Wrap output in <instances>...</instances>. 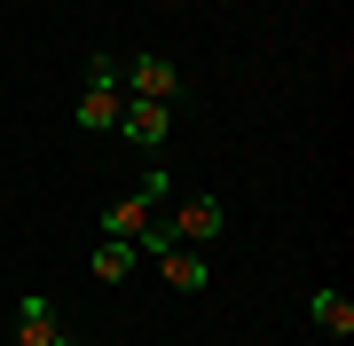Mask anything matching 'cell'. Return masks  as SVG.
<instances>
[{
	"instance_id": "obj_8",
	"label": "cell",
	"mask_w": 354,
	"mask_h": 346,
	"mask_svg": "<svg viewBox=\"0 0 354 346\" xmlns=\"http://www.w3.org/2000/svg\"><path fill=\"white\" fill-rule=\"evenodd\" d=\"M150 220H158V205H150V197L134 189V197H118V205L102 213V236H127V244H134L142 229H150Z\"/></svg>"
},
{
	"instance_id": "obj_3",
	"label": "cell",
	"mask_w": 354,
	"mask_h": 346,
	"mask_svg": "<svg viewBox=\"0 0 354 346\" xmlns=\"http://www.w3.org/2000/svg\"><path fill=\"white\" fill-rule=\"evenodd\" d=\"M221 229H228L221 197H174V213H165V236H174V244H197V252H205Z\"/></svg>"
},
{
	"instance_id": "obj_4",
	"label": "cell",
	"mask_w": 354,
	"mask_h": 346,
	"mask_svg": "<svg viewBox=\"0 0 354 346\" xmlns=\"http://www.w3.org/2000/svg\"><path fill=\"white\" fill-rule=\"evenodd\" d=\"M158 276L174 283V291H213V260H205L197 244H165V252H158Z\"/></svg>"
},
{
	"instance_id": "obj_10",
	"label": "cell",
	"mask_w": 354,
	"mask_h": 346,
	"mask_svg": "<svg viewBox=\"0 0 354 346\" xmlns=\"http://www.w3.org/2000/svg\"><path fill=\"white\" fill-rule=\"evenodd\" d=\"M142 197H150V205H174V173H165L158 157H150V173H142Z\"/></svg>"
},
{
	"instance_id": "obj_9",
	"label": "cell",
	"mask_w": 354,
	"mask_h": 346,
	"mask_svg": "<svg viewBox=\"0 0 354 346\" xmlns=\"http://www.w3.org/2000/svg\"><path fill=\"white\" fill-rule=\"evenodd\" d=\"M134 260H142V252H134V244H127V236H102V244H95V260H87V268H95V283H127V276H134Z\"/></svg>"
},
{
	"instance_id": "obj_2",
	"label": "cell",
	"mask_w": 354,
	"mask_h": 346,
	"mask_svg": "<svg viewBox=\"0 0 354 346\" xmlns=\"http://www.w3.org/2000/svg\"><path fill=\"white\" fill-rule=\"evenodd\" d=\"M165 134H174V103H142V95H127V110H118V142L142 150V157H158Z\"/></svg>"
},
{
	"instance_id": "obj_1",
	"label": "cell",
	"mask_w": 354,
	"mask_h": 346,
	"mask_svg": "<svg viewBox=\"0 0 354 346\" xmlns=\"http://www.w3.org/2000/svg\"><path fill=\"white\" fill-rule=\"evenodd\" d=\"M118 87L142 95V103H181V95H189V71H181L174 55L142 48V55H118Z\"/></svg>"
},
{
	"instance_id": "obj_5",
	"label": "cell",
	"mask_w": 354,
	"mask_h": 346,
	"mask_svg": "<svg viewBox=\"0 0 354 346\" xmlns=\"http://www.w3.org/2000/svg\"><path fill=\"white\" fill-rule=\"evenodd\" d=\"M118 110H127V95H118V87H79L71 126H79V134H118Z\"/></svg>"
},
{
	"instance_id": "obj_6",
	"label": "cell",
	"mask_w": 354,
	"mask_h": 346,
	"mask_svg": "<svg viewBox=\"0 0 354 346\" xmlns=\"http://www.w3.org/2000/svg\"><path fill=\"white\" fill-rule=\"evenodd\" d=\"M307 323H315L323 338H354V299L323 283V291H307Z\"/></svg>"
},
{
	"instance_id": "obj_11",
	"label": "cell",
	"mask_w": 354,
	"mask_h": 346,
	"mask_svg": "<svg viewBox=\"0 0 354 346\" xmlns=\"http://www.w3.org/2000/svg\"><path fill=\"white\" fill-rule=\"evenodd\" d=\"M55 346H87V338H79V331H55Z\"/></svg>"
},
{
	"instance_id": "obj_7",
	"label": "cell",
	"mask_w": 354,
	"mask_h": 346,
	"mask_svg": "<svg viewBox=\"0 0 354 346\" xmlns=\"http://www.w3.org/2000/svg\"><path fill=\"white\" fill-rule=\"evenodd\" d=\"M55 331H64V315H55V299H24L16 307V346H55Z\"/></svg>"
}]
</instances>
